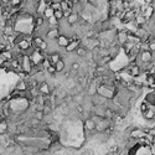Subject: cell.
<instances>
[{
    "label": "cell",
    "instance_id": "1",
    "mask_svg": "<svg viewBox=\"0 0 155 155\" xmlns=\"http://www.w3.org/2000/svg\"><path fill=\"white\" fill-rule=\"evenodd\" d=\"M21 68L24 72H26V73H31L32 68H34V65H32L31 60H30V56L27 55H22L21 57Z\"/></svg>",
    "mask_w": 155,
    "mask_h": 155
},
{
    "label": "cell",
    "instance_id": "2",
    "mask_svg": "<svg viewBox=\"0 0 155 155\" xmlns=\"http://www.w3.org/2000/svg\"><path fill=\"white\" fill-rule=\"evenodd\" d=\"M39 92L40 94H42V96H51V93L53 92V88L51 87V85L46 82V81H42V82H40L39 85Z\"/></svg>",
    "mask_w": 155,
    "mask_h": 155
},
{
    "label": "cell",
    "instance_id": "3",
    "mask_svg": "<svg viewBox=\"0 0 155 155\" xmlns=\"http://www.w3.org/2000/svg\"><path fill=\"white\" fill-rule=\"evenodd\" d=\"M91 101H92L93 105H103V107H107V104L109 102V99H107L105 97L101 96L99 93H96L94 96H92Z\"/></svg>",
    "mask_w": 155,
    "mask_h": 155
},
{
    "label": "cell",
    "instance_id": "4",
    "mask_svg": "<svg viewBox=\"0 0 155 155\" xmlns=\"http://www.w3.org/2000/svg\"><path fill=\"white\" fill-rule=\"evenodd\" d=\"M61 34H60V29L59 27H52V29H48L47 34L45 36V40H56Z\"/></svg>",
    "mask_w": 155,
    "mask_h": 155
},
{
    "label": "cell",
    "instance_id": "5",
    "mask_svg": "<svg viewBox=\"0 0 155 155\" xmlns=\"http://www.w3.org/2000/svg\"><path fill=\"white\" fill-rule=\"evenodd\" d=\"M15 89L16 91H20V92H27L29 91L27 81L26 79H19L15 85Z\"/></svg>",
    "mask_w": 155,
    "mask_h": 155
},
{
    "label": "cell",
    "instance_id": "6",
    "mask_svg": "<svg viewBox=\"0 0 155 155\" xmlns=\"http://www.w3.org/2000/svg\"><path fill=\"white\" fill-rule=\"evenodd\" d=\"M65 19L67 20V22L70 24L71 26H75V25H77V24H78V21H79L81 18H79V14L71 13V14L67 16V18H65Z\"/></svg>",
    "mask_w": 155,
    "mask_h": 155
},
{
    "label": "cell",
    "instance_id": "7",
    "mask_svg": "<svg viewBox=\"0 0 155 155\" xmlns=\"http://www.w3.org/2000/svg\"><path fill=\"white\" fill-rule=\"evenodd\" d=\"M56 42H57V45L60 46V48H65L70 44V37L66 36V35H60L59 37L56 39Z\"/></svg>",
    "mask_w": 155,
    "mask_h": 155
},
{
    "label": "cell",
    "instance_id": "8",
    "mask_svg": "<svg viewBox=\"0 0 155 155\" xmlns=\"http://www.w3.org/2000/svg\"><path fill=\"white\" fill-rule=\"evenodd\" d=\"M47 59L50 60L51 65H55L57 61L62 59V55H61L60 51H56V52H52V53H48V55H47Z\"/></svg>",
    "mask_w": 155,
    "mask_h": 155
},
{
    "label": "cell",
    "instance_id": "9",
    "mask_svg": "<svg viewBox=\"0 0 155 155\" xmlns=\"http://www.w3.org/2000/svg\"><path fill=\"white\" fill-rule=\"evenodd\" d=\"M87 52H88V50H87L85 46L81 45V44H79V46L76 48V51H75V53H76V56L78 57V59H85Z\"/></svg>",
    "mask_w": 155,
    "mask_h": 155
},
{
    "label": "cell",
    "instance_id": "10",
    "mask_svg": "<svg viewBox=\"0 0 155 155\" xmlns=\"http://www.w3.org/2000/svg\"><path fill=\"white\" fill-rule=\"evenodd\" d=\"M83 129H88V130H96V122L92 118L85 119L83 122Z\"/></svg>",
    "mask_w": 155,
    "mask_h": 155
},
{
    "label": "cell",
    "instance_id": "11",
    "mask_svg": "<svg viewBox=\"0 0 155 155\" xmlns=\"http://www.w3.org/2000/svg\"><path fill=\"white\" fill-rule=\"evenodd\" d=\"M55 68H56V72H57V73L63 72L65 70H66V62H65V60L61 59V60L57 61V62L55 63Z\"/></svg>",
    "mask_w": 155,
    "mask_h": 155
},
{
    "label": "cell",
    "instance_id": "12",
    "mask_svg": "<svg viewBox=\"0 0 155 155\" xmlns=\"http://www.w3.org/2000/svg\"><path fill=\"white\" fill-rule=\"evenodd\" d=\"M3 57V59L5 60V61H13L14 60V52L11 51V50H3L1 51V55H0Z\"/></svg>",
    "mask_w": 155,
    "mask_h": 155
},
{
    "label": "cell",
    "instance_id": "13",
    "mask_svg": "<svg viewBox=\"0 0 155 155\" xmlns=\"http://www.w3.org/2000/svg\"><path fill=\"white\" fill-rule=\"evenodd\" d=\"M53 13H55V10L52 9V7H50V6H47L46 7V10L44 11V14H42V16L47 20L48 18H51V16H53Z\"/></svg>",
    "mask_w": 155,
    "mask_h": 155
},
{
    "label": "cell",
    "instance_id": "14",
    "mask_svg": "<svg viewBox=\"0 0 155 155\" xmlns=\"http://www.w3.org/2000/svg\"><path fill=\"white\" fill-rule=\"evenodd\" d=\"M24 5V0H10V6L20 9V6Z\"/></svg>",
    "mask_w": 155,
    "mask_h": 155
},
{
    "label": "cell",
    "instance_id": "15",
    "mask_svg": "<svg viewBox=\"0 0 155 155\" xmlns=\"http://www.w3.org/2000/svg\"><path fill=\"white\" fill-rule=\"evenodd\" d=\"M150 107H151V105H149V104H148V103H146V102H144V101H143V102L140 103V107H139V111H140V114H143V113H145V112H146V111H148V109H149Z\"/></svg>",
    "mask_w": 155,
    "mask_h": 155
},
{
    "label": "cell",
    "instance_id": "16",
    "mask_svg": "<svg viewBox=\"0 0 155 155\" xmlns=\"http://www.w3.org/2000/svg\"><path fill=\"white\" fill-rule=\"evenodd\" d=\"M53 16L57 19V20H62V19H65V13L62 11V10H55V13H53Z\"/></svg>",
    "mask_w": 155,
    "mask_h": 155
},
{
    "label": "cell",
    "instance_id": "17",
    "mask_svg": "<svg viewBox=\"0 0 155 155\" xmlns=\"http://www.w3.org/2000/svg\"><path fill=\"white\" fill-rule=\"evenodd\" d=\"M4 61H5V60L3 59V57H1V56H0V70H1V68H3V65H4Z\"/></svg>",
    "mask_w": 155,
    "mask_h": 155
},
{
    "label": "cell",
    "instance_id": "18",
    "mask_svg": "<svg viewBox=\"0 0 155 155\" xmlns=\"http://www.w3.org/2000/svg\"><path fill=\"white\" fill-rule=\"evenodd\" d=\"M153 108H154V109H155V103H154V104H153Z\"/></svg>",
    "mask_w": 155,
    "mask_h": 155
},
{
    "label": "cell",
    "instance_id": "19",
    "mask_svg": "<svg viewBox=\"0 0 155 155\" xmlns=\"http://www.w3.org/2000/svg\"><path fill=\"white\" fill-rule=\"evenodd\" d=\"M154 144H155V138H154Z\"/></svg>",
    "mask_w": 155,
    "mask_h": 155
}]
</instances>
